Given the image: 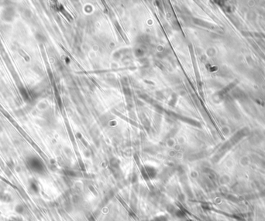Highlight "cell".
<instances>
[{
	"label": "cell",
	"mask_w": 265,
	"mask_h": 221,
	"mask_svg": "<svg viewBox=\"0 0 265 221\" xmlns=\"http://www.w3.org/2000/svg\"><path fill=\"white\" fill-rule=\"evenodd\" d=\"M29 164H30V166L31 167V169L35 170V171H39L40 169H41V163L39 162L37 159H33V158H31L30 159V162H29Z\"/></svg>",
	"instance_id": "obj_1"
},
{
	"label": "cell",
	"mask_w": 265,
	"mask_h": 221,
	"mask_svg": "<svg viewBox=\"0 0 265 221\" xmlns=\"http://www.w3.org/2000/svg\"><path fill=\"white\" fill-rule=\"evenodd\" d=\"M15 209H16V211L18 213L22 214V213H23L24 211H25V207H24L23 205H21V204H19V205H17V206H16Z\"/></svg>",
	"instance_id": "obj_2"
}]
</instances>
